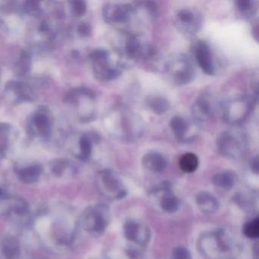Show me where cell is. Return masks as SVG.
<instances>
[{
    "label": "cell",
    "mask_w": 259,
    "mask_h": 259,
    "mask_svg": "<svg viewBox=\"0 0 259 259\" xmlns=\"http://www.w3.org/2000/svg\"><path fill=\"white\" fill-rule=\"evenodd\" d=\"M25 10L31 16H37L40 13V7L38 2L28 1L25 4Z\"/></svg>",
    "instance_id": "cell-28"
},
{
    "label": "cell",
    "mask_w": 259,
    "mask_h": 259,
    "mask_svg": "<svg viewBox=\"0 0 259 259\" xmlns=\"http://www.w3.org/2000/svg\"><path fill=\"white\" fill-rule=\"evenodd\" d=\"M213 185L224 190H230L236 183V175L230 170H223L213 176Z\"/></svg>",
    "instance_id": "cell-19"
},
{
    "label": "cell",
    "mask_w": 259,
    "mask_h": 259,
    "mask_svg": "<svg viewBox=\"0 0 259 259\" xmlns=\"http://www.w3.org/2000/svg\"><path fill=\"white\" fill-rule=\"evenodd\" d=\"M148 108L157 115H163L170 108L169 101L164 97L157 95H151L145 100Z\"/></svg>",
    "instance_id": "cell-18"
},
{
    "label": "cell",
    "mask_w": 259,
    "mask_h": 259,
    "mask_svg": "<svg viewBox=\"0 0 259 259\" xmlns=\"http://www.w3.org/2000/svg\"><path fill=\"white\" fill-rule=\"evenodd\" d=\"M49 227V223L46 219L43 218L41 221H39L37 223V230L40 232H45Z\"/></svg>",
    "instance_id": "cell-32"
},
{
    "label": "cell",
    "mask_w": 259,
    "mask_h": 259,
    "mask_svg": "<svg viewBox=\"0 0 259 259\" xmlns=\"http://www.w3.org/2000/svg\"><path fill=\"white\" fill-rule=\"evenodd\" d=\"M180 169L186 174H192L196 171L199 166V159L194 153H186L179 160Z\"/></svg>",
    "instance_id": "cell-20"
},
{
    "label": "cell",
    "mask_w": 259,
    "mask_h": 259,
    "mask_svg": "<svg viewBox=\"0 0 259 259\" xmlns=\"http://www.w3.org/2000/svg\"><path fill=\"white\" fill-rule=\"evenodd\" d=\"M31 58H30L29 54L26 52H24L21 55L19 61L15 66V72L17 75H23L26 74L29 70L30 63H31Z\"/></svg>",
    "instance_id": "cell-24"
},
{
    "label": "cell",
    "mask_w": 259,
    "mask_h": 259,
    "mask_svg": "<svg viewBox=\"0 0 259 259\" xmlns=\"http://www.w3.org/2000/svg\"><path fill=\"white\" fill-rule=\"evenodd\" d=\"M87 11V5L84 1H75L72 3V12L77 17L84 16Z\"/></svg>",
    "instance_id": "cell-27"
},
{
    "label": "cell",
    "mask_w": 259,
    "mask_h": 259,
    "mask_svg": "<svg viewBox=\"0 0 259 259\" xmlns=\"http://www.w3.org/2000/svg\"><path fill=\"white\" fill-rule=\"evenodd\" d=\"M90 58L93 62L95 77L101 81H112L122 73V66L119 63L112 61L110 53L107 50H95L90 54Z\"/></svg>",
    "instance_id": "cell-7"
},
{
    "label": "cell",
    "mask_w": 259,
    "mask_h": 259,
    "mask_svg": "<svg viewBox=\"0 0 259 259\" xmlns=\"http://www.w3.org/2000/svg\"><path fill=\"white\" fill-rule=\"evenodd\" d=\"M112 133L118 140L133 142L143 136V121L128 109L116 108L112 113Z\"/></svg>",
    "instance_id": "cell-2"
},
{
    "label": "cell",
    "mask_w": 259,
    "mask_h": 259,
    "mask_svg": "<svg viewBox=\"0 0 259 259\" xmlns=\"http://www.w3.org/2000/svg\"><path fill=\"white\" fill-rule=\"evenodd\" d=\"M257 101L254 95H242L226 101L221 107L223 119L230 125H238L245 120Z\"/></svg>",
    "instance_id": "cell-4"
},
{
    "label": "cell",
    "mask_w": 259,
    "mask_h": 259,
    "mask_svg": "<svg viewBox=\"0 0 259 259\" xmlns=\"http://www.w3.org/2000/svg\"><path fill=\"white\" fill-rule=\"evenodd\" d=\"M236 10L246 19L253 17L257 12V2L250 0H239L236 2Z\"/></svg>",
    "instance_id": "cell-21"
},
{
    "label": "cell",
    "mask_w": 259,
    "mask_h": 259,
    "mask_svg": "<svg viewBox=\"0 0 259 259\" xmlns=\"http://www.w3.org/2000/svg\"><path fill=\"white\" fill-rule=\"evenodd\" d=\"M198 247L207 259H232L239 250L236 241L224 230L204 233L198 239Z\"/></svg>",
    "instance_id": "cell-1"
},
{
    "label": "cell",
    "mask_w": 259,
    "mask_h": 259,
    "mask_svg": "<svg viewBox=\"0 0 259 259\" xmlns=\"http://www.w3.org/2000/svg\"><path fill=\"white\" fill-rule=\"evenodd\" d=\"M142 165L147 170L154 174L163 172L167 167L166 157L157 151H150L142 157Z\"/></svg>",
    "instance_id": "cell-16"
},
{
    "label": "cell",
    "mask_w": 259,
    "mask_h": 259,
    "mask_svg": "<svg viewBox=\"0 0 259 259\" xmlns=\"http://www.w3.org/2000/svg\"><path fill=\"white\" fill-rule=\"evenodd\" d=\"M123 235L127 240L141 246H145L151 239V230L143 223L135 220L125 221L123 226Z\"/></svg>",
    "instance_id": "cell-12"
},
{
    "label": "cell",
    "mask_w": 259,
    "mask_h": 259,
    "mask_svg": "<svg viewBox=\"0 0 259 259\" xmlns=\"http://www.w3.org/2000/svg\"><path fill=\"white\" fill-rule=\"evenodd\" d=\"M34 124L40 136H48L51 133V124L49 117L46 113L39 112L34 116Z\"/></svg>",
    "instance_id": "cell-22"
},
{
    "label": "cell",
    "mask_w": 259,
    "mask_h": 259,
    "mask_svg": "<svg viewBox=\"0 0 259 259\" xmlns=\"http://www.w3.org/2000/svg\"><path fill=\"white\" fill-rule=\"evenodd\" d=\"M174 23L179 31L189 35H193L199 32L202 28L203 18L197 10L182 9L176 14Z\"/></svg>",
    "instance_id": "cell-11"
},
{
    "label": "cell",
    "mask_w": 259,
    "mask_h": 259,
    "mask_svg": "<svg viewBox=\"0 0 259 259\" xmlns=\"http://www.w3.org/2000/svg\"><path fill=\"white\" fill-rule=\"evenodd\" d=\"M117 53L119 63L123 68L127 63L150 60L155 54V50L151 44L137 35L125 34L118 43Z\"/></svg>",
    "instance_id": "cell-3"
},
{
    "label": "cell",
    "mask_w": 259,
    "mask_h": 259,
    "mask_svg": "<svg viewBox=\"0 0 259 259\" xmlns=\"http://www.w3.org/2000/svg\"><path fill=\"white\" fill-rule=\"evenodd\" d=\"M195 202L200 210L207 214L215 213L219 208V201L214 195L208 192H201L197 194Z\"/></svg>",
    "instance_id": "cell-17"
},
{
    "label": "cell",
    "mask_w": 259,
    "mask_h": 259,
    "mask_svg": "<svg viewBox=\"0 0 259 259\" xmlns=\"http://www.w3.org/2000/svg\"><path fill=\"white\" fill-rule=\"evenodd\" d=\"M195 60L203 72L207 75H214L216 66L210 47L204 41H198L194 47Z\"/></svg>",
    "instance_id": "cell-14"
},
{
    "label": "cell",
    "mask_w": 259,
    "mask_h": 259,
    "mask_svg": "<svg viewBox=\"0 0 259 259\" xmlns=\"http://www.w3.org/2000/svg\"><path fill=\"white\" fill-rule=\"evenodd\" d=\"M159 198V206L166 213H175L180 207L178 197L172 192V186L169 182H163L156 186L152 192Z\"/></svg>",
    "instance_id": "cell-13"
},
{
    "label": "cell",
    "mask_w": 259,
    "mask_h": 259,
    "mask_svg": "<svg viewBox=\"0 0 259 259\" xmlns=\"http://www.w3.org/2000/svg\"><path fill=\"white\" fill-rule=\"evenodd\" d=\"M216 143L220 154L230 159L240 158L246 152L248 147L245 133L238 130L223 132L218 136Z\"/></svg>",
    "instance_id": "cell-5"
},
{
    "label": "cell",
    "mask_w": 259,
    "mask_h": 259,
    "mask_svg": "<svg viewBox=\"0 0 259 259\" xmlns=\"http://www.w3.org/2000/svg\"><path fill=\"white\" fill-rule=\"evenodd\" d=\"M172 259H192V254L188 248L183 246L177 247L172 252Z\"/></svg>",
    "instance_id": "cell-26"
},
{
    "label": "cell",
    "mask_w": 259,
    "mask_h": 259,
    "mask_svg": "<svg viewBox=\"0 0 259 259\" xmlns=\"http://www.w3.org/2000/svg\"><path fill=\"white\" fill-rule=\"evenodd\" d=\"M251 170L255 174H258V157L255 156L251 159V163H250Z\"/></svg>",
    "instance_id": "cell-31"
},
{
    "label": "cell",
    "mask_w": 259,
    "mask_h": 259,
    "mask_svg": "<svg viewBox=\"0 0 259 259\" xmlns=\"http://www.w3.org/2000/svg\"><path fill=\"white\" fill-rule=\"evenodd\" d=\"M136 13L135 4L128 3H108L103 9L104 20L112 25H126L131 22Z\"/></svg>",
    "instance_id": "cell-9"
},
{
    "label": "cell",
    "mask_w": 259,
    "mask_h": 259,
    "mask_svg": "<svg viewBox=\"0 0 259 259\" xmlns=\"http://www.w3.org/2000/svg\"><path fill=\"white\" fill-rule=\"evenodd\" d=\"M9 132L10 127L6 123H0V152L7 148L8 143Z\"/></svg>",
    "instance_id": "cell-25"
},
{
    "label": "cell",
    "mask_w": 259,
    "mask_h": 259,
    "mask_svg": "<svg viewBox=\"0 0 259 259\" xmlns=\"http://www.w3.org/2000/svg\"><path fill=\"white\" fill-rule=\"evenodd\" d=\"M243 233L246 237L251 239H257L259 237L258 218L245 223L243 226Z\"/></svg>",
    "instance_id": "cell-23"
},
{
    "label": "cell",
    "mask_w": 259,
    "mask_h": 259,
    "mask_svg": "<svg viewBox=\"0 0 259 259\" xmlns=\"http://www.w3.org/2000/svg\"><path fill=\"white\" fill-rule=\"evenodd\" d=\"M165 69L172 82L178 85L189 84L195 77L193 64L185 54H177L169 57Z\"/></svg>",
    "instance_id": "cell-6"
},
{
    "label": "cell",
    "mask_w": 259,
    "mask_h": 259,
    "mask_svg": "<svg viewBox=\"0 0 259 259\" xmlns=\"http://www.w3.org/2000/svg\"><path fill=\"white\" fill-rule=\"evenodd\" d=\"M258 75L257 72L253 74L252 78H251V87L254 92V96L257 97V88H258Z\"/></svg>",
    "instance_id": "cell-30"
},
{
    "label": "cell",
    "mask_w": 259,
    "mask_h": 259,
    "mask_svg": "<svg viewBox=\"0 0 259 259\" xmlns=\"http://www.w3.org/2000/svg\"><path fill=\"white\" fill-rule=\"evenodd\" d=\"M78 31L81 35L89 36L92 34V28L89 24L82 23L78 26Z\"/></svg>",
    "instance_id": "cell-29"
},
{
    "label": "cell",
    "mask_w": 259,
    "mask_h": 259,
    "mask_svg": "<svg viewBox=\"0 0 259 259\" xmlns=\"http://www.w3.org/2000/svg\"><path fill=\"white\" fill-rule=\"evenodd\" d=\"M101 178L105 188V192L110 198L119 200L126 196L127 191L122 180L113 171H104Z\"/></svg>",
    "instance_id": "cell-15"
},
{
    "label": "cell",
    "mask_w": 259,
    "mask_h": 259,
    "mask_svg": "<svg viewBox=\"0 0 259 259\" xmlns=\"http://www.w3.org/2000/svg\"><path fill=\"white\" fill-rule=\"evenodd\" d=\"M200 125L194 119H185L183 116H174L170 121V127L175 137L183 143H192L198 139Z\"/></svg>",
    "instance_id": "cell-10"
},
{
    "label": "cell",
    "mask_w": 259,
    "mask_h": 259,
    "mask_svg": "<svg viewBox=\"0 0 259 259\" xmlns=\"http://www.w3.org/2000/svg\"><path fill=\"white\" fill-rule=\"evenodd\" d=\"M221 107L222 104L216 95L210 92H204L198 96L192 104L193 119L200 124L211 120L221 111Z\"/></svg>",
    "instance_id": "cell-8"
}]
</instances>
